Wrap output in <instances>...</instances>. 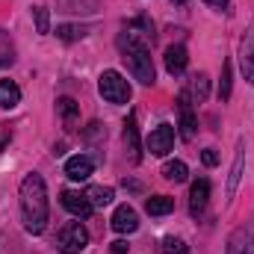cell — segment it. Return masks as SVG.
Returning a JSON list of instances; mask_svg holds the SVG:
<instances>
[{"label":"cell","mask_w":254,"mask_h":254,"mask_svg":"<svg viewBox=\"0 0 254 254\" xmlns=\"http://www.w3.org/2000/svg\"><path fill=\"white\" fill-rule=\"evenodd\" d=\"M60 201H63L65 210H68L71 216H77V219H89V216H92V210H95V207L89 204V198H86V195H80V192H71V190H65Z\"/></svg>","instance_id":"cell-8"},{"label":"cell","mask_w":254,"mask_h":254,"mask_svg":"<svg viewBox=\"0 0 254 254\" xmlns=\"http://www.w3.org/2000/svg\"><path fill=\"white\" fill-rule=\"evenodd\" d=\"M210 6H216V9H222V6H228V0H207Z\"/></svg>","instance_id":"cell-28"},{"label":"cell","mask_w":254,"mask_h":254,"mask_svg":"<svg viewBox=\"0 0 254 254\" xmlns=\"http://www.w3.org/2000/svg\"><path fill=\"white\" fill-rule=\"evenodd\" d=\"M57 110H60V116H63L65 127H74V125H77L80 107H77V101H74V98H60V101H57Z\"/></svg>","instance_id":"cell-19"},{"label":"cell","mask_w":254,"mask_h":254,"mask_svg":"<svg viewBox=\"0 0 254 254\" xmlns=\"http://www.w3.org/2000/svg\"><path fill=\"white\" fill-rule=\"evenodd\" d=\"M175 3H190V0H175Z\"/></svg>","instance_id":"cell-29"},{"label":"cell","mask_w":254,"mask_h":254,"mask_svg":"<svg viewBox=\"0 0 254 254\" xmlns=\"http://www.w3.org/2000/svg\"><path fill=\"white\" fill-rule=\"evenodd\" d=\"M240 65H243V77L254 83V21L249 24V33L243 36V48H240Z\"/></svg>","instance_id":"cell-9"},{"label":"cell","mask_w":254,"mask_h":254,"mask_svg":"<svg viewBox=\"0 0 254 254\" xmlns=\"http://www.w3.org/2000/svg\"><path fill=\"white\" fill-rule=\"evenodd\" d=\"M163 178H166V181H175V184H184V181L190 178V169H187L184 160H169V163L163 166Z\"/></svg>","instance_id":"cell-18"},{"label":"cell","mask_w":254,"mask_h":254,"mask_svg":"<svg viewBox=\"0 0 254 254\" xmlns=\"http://www.w3.org/2000/svg\"><path fill=\"white\" fill-rule=\"evenodd\" d=\"M110 225H113L116 234H133V231L139 228V216H136V210H133L130 204H122V207H116Z\"/></svg>","instance_id":"cell-6"},{"label":"cell","mask_w":254,"mask_h":254,"mask_svg":"<svg viewBox=\"0 0 254 254\" xmlns=\"http://www.w3.org/2000/svg\"><path fill=\"white\" fill-rule=\"evenodd\" d=\"M127 249H130V246H127L125 240H116V243L110 246V254H127Z\"/></svg>","instance_id":"cell-27"},{"label":"cell","mask_w":254,"mask_h":254,"mask_svg":"<svg viewBox=\"0 0 254 254\" xmlns=\"http://www.w3.org/2000/svg\"><path fill=\"white\" fill-rule=\"evenodd\" d=\"M86 246H89V231L83 228V222H68V225L60 228V234H57V252L80 254V252H86Z\"/></svg>","instance_id":"cell-3"},{"label":"cell","mask_w":254,"mask_h":254,"mask_svg":"<svg viewBox=\"0 0 254 254\" xmlns=\"http://www.w3.org/2000/svg\"><path fill=\"white\" fill-rule=\"evenodd\" d=\"M228 254H254V219L246 225V228H240V231L231 237Z\"/></svg>","instance_id":"cell-11"},{"label":"cell","mask_w":254,"mask_h":254,"mask_svg":"<svg viewBox=\"0 0 254 254\" xmlns=\"http://www.w3.org/2000/svg\"><path fill=\"white\" fill-rule=\"evenodd\" d=\"M92 172H95V163H92V157H86V154H77V157H68V160H65V175H68L71 181H89Z\"/></svg>","instance_id":"cell-7"},{"label":"cell","mask_w":254,"mask_h":254,"mask_svg":"<svg viewBox=\"0 0 254 254\" xmlns=\"http://www.w3.org/2000/svg\"><path fill=\"white\" fill-rule=\"evenodd\" d=\"M231 83H234V68L225 60V65H222V83H219V98H222V101L231 98Z\"/></svg>","instance_id":"cell-22"},{"label":"cell","mask_w":254,"mask_h":254,"mask_svg":"<svg viewBox=\"0 0 254 254\" xmlns=\"http://www.w3.org/2000/svg\"><path fill=\"white\" fill-rule=\"evenodd\" d=\"M190 98H195L198 104H204L207 101V95H210V80H207V74H195L190 83V92H187Z\"/></svg>","instance_id":"cell-20"},{"label":"cell","mask_w":254,"mask_h":254,"mask_svg":"<svg viewBox=\"0 0 254 254\" xmlns=\"http://www.w3.org/2000/svg\"><path fill=\"white\" fill-rule=\"evenodd\" d=\"M119 48H122V60L130 65V71H133V77L139 80V83H145V86H154V80H157V71H154V63H151V51H148V45L139 39V33H127L119 39Z\"/></svg>","instance_id":"cell-2"},{"label":"cell","mask_w":254,"mask_h":254,"mask_svg":"<svg viewBox=\"0 0 254 254\" xmlns=\"http://www.w3.org/2000/svg\"><path fill=\"white\" fill-rule=\"evenodd\" d=\"M57 36H60L63 42H77V39H83V36H86V27H74V24H60V27H57Z\"/></svg>","instance_id":"cell-23"},{"label":"cell","mask_w":254,"mask_h":254,"mask_svg":"<svg viewBox=\"0 0 254 254\" xmlns=\"http://www.w3.org/2000/svg\"><path fill=\"white\" fill-rule=\"evenodd\" d=\"M243 163H246V151H243V145H240L237 160H234V166H231V178H228V198L237 195V187H240V181H243Z\"/></svg>","instance_id":"cell-17"},{"label":"cell","mask_w":254,"mask_h":254,"mask_svg":"<svg viewBox=\"0 0 254 254\" xmlns=\"http://www.w3.org/2000/svg\"><path fill=\"white\" fill-rule=\"evenodd\" d=\"M178 113H181V136L184 139H192L195 136V113H192V104H190V95L187 92H181V98H178Z\"/></svg>","instance_id":"cell-12"},{"label":"cell","mask_w":254,"mask_h":254,"mask_svg":"<svg viewBox=\"0 0 254 254\" xmlns=\"http://www.w3.org/2000/svg\"><path fill=\"white\" fill-rule=\"evenodd\" d=\"M207 201H210V181L198 178V181L192 184V190H190V213L195 216V219L207 210Z\"/></svg>","instance_id":"cell-10"},{"label":"cell","mask_w":254,"mask_h":254,"mask_svg":"<svg viewBox=\"0 0 254 254\" xmlns=\"http://www.w3.org/2000/svg\"><path fill=\"white\" fill-rule=\"evenodd\" d=\"M98 92L104 95V101H110V104H127L130 101V83H127L125 77L119 74V71H104L101 74V80H98Z\"/></svg>","instance_id":"cell-4"},{"label":"cell","mask_w":254,"mask_h":254,"mask_svg":"<svg viewBox=\"0 0 254 254\" xmlns=\"http://www.w3.org/2000/svg\"><path fill=\"white\" fill-rule=\"evenodd\" d=\"M18 104H21V89L12 80H0V107L3 110H12Z\"/></svg>","instance_id":"cell-16"},{"label":"cell","mask_w":254,"mask_h":254,"mask_svg":"<svg viewBox=\"0 0 254 254\" xmlns=\"http://www.w3.org/2000/svg\"><path fill=\"white\" fill-rule=\"evenodd\" d=\"M145 210H148L151 216H169V213L175 210V198H169V195H151V198L145 201Z\"/></svg>","instance_id":"cell-15"},{"label":"cell","mask_w":254,"mask_h":254,"mask_svg":"<svg viewBox=\"0 0 254 254\" xmlns=\"http://www.w3.org/2000/svg\"><path fill=\"white\" fill-rule=\"evenodd\" d=\"M201 160H204V166H216V163H219V154H216L213 148H207V151L201 154Z\"/></svg>","instance_id":"cell-26"},{"label":"cell","mask_w":254,"mask_h":254,"mask_svg":"<svg viewBox=\"0 0 254 254\" xmlns=\"http://www.w3.org/2000/svg\"><path fill=\"white\" fill-rule=\"evenodd\" d=\"M125 145H127V151H130V160L133 163H139L142 160V145H139V127H136V116L130 113L127 116V122H125Z\"/></svg>","instance_id":"cell-14"},{"label":"cell","mask_w":254,"mask_h":254,"mask_svg":"<svg viewBox=\"0 0 254 254\" xmlns=\"http://www.w3.org/2000/svg\"><path fill=\"white\" fill-rule=\"evenodd\" d=\"M163 254H190V246L178 237H166L163 240Z\"/></svg>","instance_id":"cell-24"},{"label":"cell","mask_w":254,"mask_h":254,"mask_svg":"<svg viewBox=\"0 0 254 254\" xmlns=\"http://www.w3.org/2000/svg\"><path fill=\"white\" fill-rule=\"evenodd\" d=\"M33 15H36V30H39L42 36H48V33H51V18H48V9H45V6H33Z\"/></svg>","instance_id":"cell-25"},{"label":"cell","mask_w":254,"mask_h":254,"mask_svg":"<svg viewBox=\"0 0 254 254\" xmlns=\"http://www.w3.org/2000/svg\"><path fill=\"white\" fill-rule=\"evenodd\" d=\"M187 63H190V54H187L184 45H169L166 48V71L169 74H184Z\"/></svg>","instance_id":"cell-13"},{"label":"cell","mask_w":254,"mask_h":254,"mask_svg":"<svg viewBox=\"0 0 254 254\" xmlns=\"http://www.w3.org/2000/svg\"><path fill=\"white\" fill-rule=\"evenodd\" d=\"M148 151L154 154V157H166L172 148H175V127L172 125H160L151 130V136H148Z\"/></svg>","instance_id":"cell-5"},{"label":"cell","mask_w":254,"mask_h":254,"mask_svg":"<svg viewBox=\"0 0 254 254\" xmlns=\"http://www.w3.org/2000/svg\"><path fill=\"white\" fill-rule=\"evenodd\" d=\"M48 216H51V204H48V187L42 181V175H27L21 181V219L24 228L30 234H42L48 228Z\"/></svg>","instance_id":"cell-1"},{"label":"cell","mask_w":254,"mask_h":254,"mask_svg":"<svg viewBox=\"0 0 254 254\" xmlns=\"http://www.w3.org/2000/svg\"><path fill=\"white\" fill-rule=\"evenodd\" d=\"M83 195L89 198L92 207H107V204L113 201V190H110V187H89Z\"/></svg>","instance_id":"cell-21"}]
</instances>
